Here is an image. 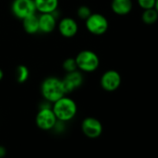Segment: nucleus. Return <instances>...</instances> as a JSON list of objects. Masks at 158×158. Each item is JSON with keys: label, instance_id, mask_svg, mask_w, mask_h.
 Masks as SVG:
<instances>
[{"label": "nucleus", "instance_id": "f257e3e1", "mask_svg": "<svg viewBox=\"0 0 158 158\" xmlns=\"http://www.w3.org/2000/svg\"><path fill=\"white\" fill-rule=\"evenodd\" d=\"M52 110L57 117V120L62 122H70L77 114L76 102L66 95L52 103Z\"/></svg>", "mask_w": 158, "mask_h": 158}, {"label": "nucleus", "instance_id": "f03ea898", "mask_svg": "<svg viewBox=\"0 0 158 158\" xmlns=\"http://www.w3.org/2000/svg\"><path fill=\"white\" fill-rule=\"evenodd\" d=\"M40 90L44 100L51 103L66 95L62 81L58 77L54 76H49L45 79L41 84Z\"/></svg>", "mask_w": 158, "mask_h": 158}, {"label": "nucleus", "instance_id": "7ed1b4c3", "mask_svg": "<svg viewBox=\"0 0 158 158\" xmlns=\"http://www.w3.org/2000/svg\"><path fill=\"white\" fill-rule=\"evenodd\" d=\"M77 69L84 73L95 72L100 66V58L92 50L85 49L77 53L74 58Z\"/></svg>", "mask_w": 158, "mask_h": 158}, {"label": "nucleus", "instance_id": "20e7f679", "mask_svg": "<svg viewBox=\"0 0 158 158\" xmlns=\"http://www.w3.org/2000/svg\"><path fill=\"white\" fill-rule=\"evenodd\" d=\"M87 30L94 35H102L105 34L109 28V23L105 16L101 13H91L86 20Z\"/></svg>", "mask_w": 158, "mask_h": 158}, {"label": "nucleus", "instance_id": "39448f33", "mask_svg": "<svg viewBox=\"0 0 158 158\" xmlns=\"http://www.w3.org/2000/svg\"><path fill=\"white\" fill-rule=\"evenodd\" d=\"M56 122L57 117L52 110V106L39 108L35 115V125L39 129L49 131L53 128Z\"/></svg>", "mask_w": 158, "mask_h": 158}, {"label": "nucleus", "instance_id": "423d86ee", "mask_svg": "<svg viewBox=\"0 0 158 158\" xmlns=\"http://www.w3.org/2000/svg\"><path fill=\"white\" fill-rule=\"evenodd\" d=\"M11 11L15 17L23 20L30 15L36 13L34 0H13Z\"/></svg>", "mask_w": 158, "mask_h": 158}, {"label": "nucleus", "instance_id": "0eeeda50", "mask_svg": "<svg viewBox=\"0 0 158 158\" xmlns=\"http://www.w3.org/2000/svg\"><path fill=\"white\" fill-rule=\"evenodd\" d=\"M122 82L120 73L115 70H108L101 77V87L107 92H113L118 89Z\"/></svg>", "mask_w": 158, "mask_h": 158}, {"label": "nucleus", "instance_id": "6e6552de", "mask_svg": "<svg viewBox=\"0 0 158 158\" xmlns=\"http://www.w3.org/2000/svg\"><path fill=\"white\" fill-rule=\"evenodd\" d=\"M81 130L86 137L89 139H97L102 135L103 127L99 119L89 116L82 121Z\"/></svg>", "mask_w": 158, "mask_h": 158}, {"label": "nucleus", "instance_id": "1a4fd4ad", "mask_svg": "<svg viewBox=\"0 0 158 158\" xmlns=\"http://www.w3.org/2000/svg\"><path fill=\"white\" fill-rule=\"evenodd\" d=\"M61 81L65 93L67 94L73 92L78 88H80L84 82V77L81 71L75 70L73 72L66 73V75Z\"/></svg>", "mask_w": 158, "mask_h": 158}, {"label": "nucleus", "instance_id": "9d476101", "mask_svg": "<svg viewBox=\"0 0 158 158\" xmlns=\"http://www.w3.org/2000/svg\"><path fill=\"white\" fill-rule=\"evenodd\" d=\"M58 30L60 34L66 38L73 37L78 32V24L73 18H62L58 23Z\"/></svg>", "mask_w": 158, "mask_h": 158}, {"label": "nucleus", "instance_id": "9b49d317", "mask_svg": "<svg viewBox=\"0 0 158 158\" xmlns=\"http://www.w3.org/2000/svg\"><path fill=\"white\" fill-rule=\"evenodd\" d=\"M39 32L43 34L52 33L57 26V19L54 13H40L38 16Z\"/></svg>", "mask_w": 158, "mask_h": 158}, {"label": "nucleus", "instance_id": "f8f14e48", "mask_svg": "<svg viewBox=\"0 0 158 158\" xmlns=\"http://www.w3.org/2000/svg\"><path fill=\"white\" fill-rule=\"evenodd\" d=\"M133 8L132 0H112L111 9L114 13L119 16L127 15Z\"/></svg>", "mask_w": 158, "mask_h": 158}, {"label": "nucleus", "instance_id": "ddd939ff", "mask_svg": "<svg viewBox=\"0 0 158 158\" xmlns=\"http://www.w3.org/2000/svg\"><path fill=\"white\" fill-rule=\"evenodd\" d=\"M34 2L39 13H55L59 7V0H34Z\"/></svg>", "mask_w": 158, "mask_h": 158}, {"label": "nucleus", "instance_id": "4468645a", "mask_svg": "<svg viewBox=\"0 0 158 158\" xmlns=\"http://www.w3.org/2000/svg\"><path fill=\"white\" fill-rule=\"evenodd\" d=\"M23 21V27L24 31L29 35H35L39 32V24H38V16L36 14L30 15Z\"/></svg>", "mask_w": 158, "mask_h": 158}, {"label": "nucleus", "instance_id": "2eb2a0df", "mask_svg": "<svg viewBox=\"0 0 158 158\" xmlns=\"http://www.w3.org/2000/svg\"><path fill=\"white\" fill-rule=\"evenodd\" d=\"M141 20L143 23L147 25H152L155 23L158 20V13L155 10V9H149V10H144L141 15Z\"/></svg>", "mask_w": 158, "mask_h": 158}, {"label": "nucleus", "instance_id": "dca6fc26", "mask_svg": "<svg viewBox=\"0 0 158 158\" xmlns=\"http://www.w3.org/2000/svg\"><path fill=\"white\" fill-rule=\"evenodd\" d=\"M29 74H30V72L27 66L22 64L16 68V80L18 83L20 84L25 83L28 80Z\"/></svg>", "mask_w": 158, "mask_h": 158}, {"label": "nucleus", "instance_id": "f3484780", "mask_svg": "<svg viewBox=\"0 0 158 158\" xmlns=\"http://www.w3.org/2000/svg\"><path fill=\"white\" fill-rule=\"evenodd\" d=\"M62 68H63V70L66 73H70V72H73L75 70H78L74 58H68V59H66L63 61V63H62Z\"/></svg>", "mask_w": 158, "mask_h": 158}, {"label": "nucleus", "instance_id": "a211bd4d", "mask_svg": "<svg viewBox=\"0 0 158 158\" xmlns=\"http://www.w3.org/2000/svg\"><path fill=\"white\" fill-rule=\"evenodd\" d=\"M91 13L92 12H91L90 9L88 6H80L77 10V16L80 19L85 20V21L90 16Z\"/></svg>", "mask_w": 158, "mask_h": 158}, {"label": "nucleus", "instance_id": "6ab92c4d", "mask_svg": "<svg viewBox=\"0 0 158 158\" xmlns=\"http://www.w3.org/2000/svg\"><path fill=\"white\" fill-rule=\"evenodd\" d=\"M156 0H137L139 6L144 10L149 9H153Z\"/></svg>", "mask_w": 158, "mask_h": 158}, {"label": "nucleus", "instance_id": "aec40b11", "mask_svg": "<svg viewBox=\"0 0 158 158\" xmlns=\"http://www.w3.org/2000/svg\"><path fill=\"white\" fill-rule=\"evenodd\" d=\"M51 130H53L56 134L63 133L66 130V122H62V121L57 120L55 126L53 127V128Z\"/></svg>", "mask_w": 158, "mask_h": 158}, {"label": "nucleus", "instance_id": "412c9836", "mask_svg": "<svg viewBox=\"0 0 158 158\" xmlns=\"http://www.w3.org/2000/svg\"><path fill=\"white\" fill-rule=\"evenodd\" d=\"M7 155V149L5 146L0 145V158H4Z\"/></svg>", "mask_w": 158, "mask_h": 158}, {"label": "nucleus", "instance_id": "4be33fe9", "mask_svg": "<svg viewBox=\"0 0 158 158\" xmlns=\"http://www.w3.org/2000/svg\"><path fill=\"white\" fill-rule=\"evenodd\" d=\"M3 77H4V72L2 71V69H1V68H0V81L2 80Z\"/></svg>", "mask_w": 158, "mask_h": 158}, {"label": "nucleus", "instance_id": "5701e85b", "mask_svg": "<svg viewBox=\"0 0 158 158\" xmlns=\"http://www.w3.org/2000/svg\"><path fill=\"white\" fill-rule=\"evenodd\" d=\"M154 9H155V10H156V11H157V13H158V0H156V1H155Z\"/></svg>", "mask_w": 158, "mask_h": 158}]
</instances>
